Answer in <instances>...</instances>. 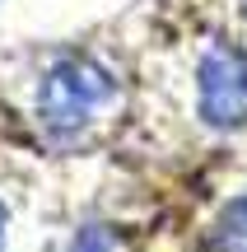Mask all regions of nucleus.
Listing matches in <instances>:
<instances>
[{
  "label": "nucleus",
  "mask_w": 247,
  "mask_h": 252,
  "mask_svg": "<svg viewBox=\"0 0 247 252\" xmlns=\"http://www.w3.org/2000/svg\"><path fill=\"white\" fill-rule=\"evenodd\" d=\"M75 252H108V238H103L98 229H84L80 243H75Z\"/></svg>",
  "instance_id": "20e7f679"
},
{
  "label": "nucleus",
  "mask_w": 247,
  "mask_h": 252,
  "mask_svg": "<svg viewBox=\"0 0 247 252\" xmlns=\"http://www.w3.org/2000/svg\"><path fill=\"white\" fill-rule=\"evenodd\" d=\"M0 243H5V206H0Z\"/></svg>",
  "instance_id": "39448f33"
},
{
  "label": "nucleus",
  "mask_w": 247,
  "mask_h": 252,
  "mask_svg": "<svg viewBox=\"0 0 247 252\" xmlns=\"http://www.w3.org/2000/svg\"><path fill=\"white\" fill-rule=\"evenodd\" d=\"M210 252H247V196H233L229 206H220L210 234H205Z\"/></svg>",
  "instance_id": "7ed1b4c3"
},
{
  "label": "nucleus",
  "mask_w": 247,
  "mask_h": 252,
  "mask_svg": "<svg viewBox=\"0 0 247 252\" xmlns=\"http://www.w3.org/2000/svg\"><path fill=\"white\" fill-rule=\"evenodd\" d=\"M112 98V75L108 65H98L93 56H61L52 70L42 75L37 89V122L65 140V135L84 131L93 122V112Z\"/></svg>",
  "instance_id": "f257e3e1"
},
{
  "label": "nucleus",
  "mask_w": 247,
  "mask_h": 252,
  "mask_svg": "<svg viewBox=\"0 0 247 252\" xmlns=\"http://www.w3.org/2000/svg\"><path fill=\"white\" fill-rule=\"evenodd\" d=\"M201 89V117L215 131H238L247 126V52L233 42H215L201 56L196 70Z\"/></svg>",
  "instance_id": "f03ea898"
}]
</instances>
